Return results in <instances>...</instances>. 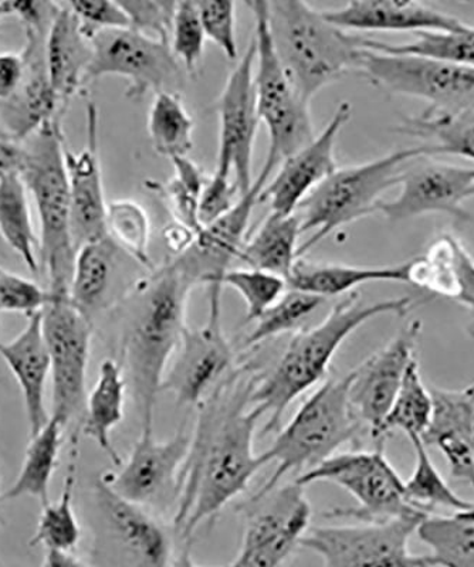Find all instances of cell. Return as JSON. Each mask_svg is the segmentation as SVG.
<instances>
[{
	"instance_id": "ba28073f",
	"label": "cell",
	"mask_w": 474,
	"mask_h": 567,
	"mask_svg": "<svg viewBox=\"0 0 474 567\" xmlns=\"http://www.w3.org/2000/svg\"><path fill=\"white\" fill-rule=\"evenodd\" d=\"M255 17L257 48L255 85L260 120L269 130V152L266 164L277 168L297 151L316 138L310 104L297 93L275 52L267 23V2H246Z\"/></svg>"
},
{
	"instance_id": "f5cc1de1",
	"label": "cell",
	"mask_w": 474,
	"mask_h": 567,
	"mask_svg": "<svg viewBox=\"0 0 474 567\" xmlns=\"http://www.w3.org/2000/svg\"><path fill=\"white\" fill-rule=\"evenodd\" d=\"M237 195L241 196L239 187L235 181H230V176L218 172L209 176L199 204L198 217L202 229L226 215L237 204Z\"/></svg>"
},
{
	"instance_id": "1f68e13d",
	"label": "cell",
	"mask_w": 474,
	"mask_h": 567,
	"mask_svg": "<svg viewBox=\"0 0 474 567\" xmlns=\"http://www.w3.org/2000/svg\"><path fill=\"white\" fill-rule=\"evenodd\" d=\"M370 282H408V262L400 266L360 267L312 262L300 258L287 284L292 290L327 298L348 296Z\"/></svg>"
},
{
	"instance_id": "6da1fadb",
	"label": "cell",
	"mask_w": 474,
	"mask_h": 567,
	"mask_svg": "<svg viewBox=\"0 0 474 567\" xmlns=\"http://www.w3.org/2000/svg\"><path fill=\"white\" fill-rule=\"evenodd\" d=\"M259 381L256 369L244 364L198 406L174 516L175 532L185 544H190L202 524L244 493L266 465L254 450L257 422L264 416L250 399Z\"/></svg>"
},
{
	"instance_id": "60d3db41",
	"label": "cell",
	"mask_w": 474,
	"mask_h": 567,
	"mask_svg": "<svg viewBox=\"0 0 474 567\" xmlns=\"http://www.w3.org/2000/svg\"><path fill=\"white\" fill-rule=\"evenodd\" d=\"M415 450V468L410 480L405 481V496L408 503L423 513H432L435 508L465 511L472 508L474 503L461 498L439 473L435 464L429 457L427 447L421 437L411 439Z\"/></svg>"
},
{
	"instance_id": "484cf974",
	"label": "cell",
	"mask_w": 474,
	"mask_h": 567,
	"mask_svg": "<svg viewBox=\"0 0 474 567\" xmlns=\"http://www.w3.org/2000/svg\"><path fill=\"white\" fill-rule=\"evenodd\" d=\"M327 20L354 32H458L467 27L462 20L421 2L362 0L340 9L322 10Z\"/></svg>"
},
{
	"instance_id": "680465c9",
	"label": "cell",
	"mask_w": 474,
	"mask_h": 567,
	"mask_svg": "<svg viewBox=\"0 0 474 567\" xmlns=\"http://www.w3.org/2000/svg\"><path fill=\"white\" fill-rule=\"evenodd\" d=\"M13 14V2H0V19Z\"/></svg>"
},
{
	"instance_id": "f35d334b",
	"label": "cell",
	"mask_w": 474,
	"mask_h": 567,
	"mask_svg": "<svg viewBox=\"0 0 474 567\" xmlns=\"http://www.w3.org/2000/svg\"><path fill=\"white\" fill-rule=\"evenodd\" d=\"M195 123L179 94L159 93L148 116V134L156 154L171 161L188 156L194 148Z\"/></svg>"
},
{
	"instance_id": "d6986e66",
	"label": "cell",
	"mask_w": 474,
	"mask_h": 567,
	"mask_svg": "<svg viewBox=\"0 0 474 567\" xmlns=\"http://www.w3.org/2000/svg\"><path fill=\"white\" fill-rule=\"evenodd\" d=\"M190 449L185 425L168 440L141 430L138 442L117 474L103 475L111 488L131 503L163 506L178 503L181 474Z\"/></svg>"
},
{
	"instance_id": "681fc988",
	"label": "cell",
	"mask_w": 474,
	"mask_h": 567,
	"mask_svg": "<svg viewBox=\"0 0 474 567\" xmlns=\"http://www.w3.org/2000/svg\"><path fill=\"white\" fill-rule=\"evenodd\" d=\"M127 13L130 29L151 39L169 44L174 18L178 2H161V0H130L120 2Z\"/></svg>"
},
{
	"instance_id": "836d02e7",
	"label": "cell",
	"mask_w": 474,
	"mask_h": 567,
	"mask_svg": "<svg viewBox=\"0 0 474 567\" xmlns=\"http://www.w3.org/2000/svg\"><path fill=\"white\" fill-rule=\"evenodd\" d=\"M64 430L58 420L50 416L44 427L30 437L22 468L12 487L0 495V503H9L23 496H32L43 505L50 503V483L58 468Z\"/></svg>"
},
{
	"instance_id": "ee69618b",
	"label": "cell",
	"mask_w": 474,
	"mask_h": 567,
	"mask_svg": "<svg viewBox=\"0 0 474 567\" xmlns=\"http://www.w3.org/2000/svg\"><path fill=\"white\" fill-rule=\"evenodd\" d=\"M107 235L121 250L148 271L154 270L150 258L151 223L148 213L137 202L120 199L110 202Z\"/></svg>"
},
{
	"instance_id": "5b68a950",
	"label": "cell",
	"mask_w": 474,
	"mask_h": 567,
	"mask_svg": "<svg viewBox=\"0 0 474 567\" xmlns=\"http://www.w3.org/2000/svg\"><path fill=\"white\" fill-rule=\"evenodd\" d=\"M64 145L60 121L42 126L24 141L27 164L22 177L37 206L40 266L47 272L52 296H70L75 260Z\"/></svg>"
},
{
	"instance_id": "5bb4252c",
	"label": "cell",
	"mask_w": 474,
	"mask_h": 567,
	"mask_svg": "<svg viewBox=\"0 0 474 567\" xmlns=\"http://www.w3.org/2000/svg\"><path fill=\"white\" fill-rule=\"evenodd\" d=\"M90 42L93 62L89 83L105 75H118L127 80L125 97L131 101L144 99L150 93L178 94L184 87V68L169 44L130 28L104 30L93 35Z\"/></svg>"
},
{
	"instance_id": "d4e9b609",
	"label": "cell",
	"mask_w": 474,
	"mask_h": 567,
	"mask_svg": "<svg viewBox=\"0 0 474 567\" xmlns=\"http://www.w3.org/2000/svg\"><path fill=\"white\" fill-rule=\"evenodd\" d=\"M429 390L432 414L422 443L445 455L451 478L474 488V383Z\"/></svg>"
},
{
	"instance_id": "f546056e",
	"label": "cell",
	"mask_w": 474,
	"mask_h": 567,
	"mask_svg": "<svg viewBox=\"0 0 474 567\" xmlns=\"http://www.w3.org/2000/svg\"><path fill=\"white\" fill-rule=\"evenodd\" d=\"M127 256L109 236L75 252L70 301L90 321L113 302Z\"/></svg>"
},
{
	"instance_id": "db71d44e",
	"label": "cell",
	"mask_w": 474,
	"mask_h": 567,
	"mask_svg": "<svg viewBox=\"0 0 474 567\" xmlns=\"http://www.w3.org/2000/svg\"><path fill=\"white\" fill-rule=\"evenodd\" d=\"M27 164V146L8 131L0 128V176L19 174Z\"/></svg>"
},
{
	"instance_id": "f907efd6",
	"label": "cell",
	"mask_w": 474,
	"mask_h": 567,
	"mask_svg": "<svg viewBox=\"0 0 474 567\" xmlns=\"http://www.w3.org/2000/svg\"><path fill=\"white\" fill-rule=\"evenodd\" d=\"M198 8L206 39L212 40L230 62L237 59L236 3L228 0H199Z\"/></svg>"
},
{
	"instance_id": "d6a6232c",
	"label": "cell",
	"mask_w": 474,
	"mask_h": 567,
	"mask_svg": "<svg viewBox=\"0 0 474 567\" xmlns=\"http://www.w3.org/2000/svg\"><path fill=\"white\" fill-rule=\"evenodd\" d=\"M301 221L299 215L270 212L254 236L246 240L237 260L247 268L271 272L289 280L299 258Z\"/></svg>"
},
{
	"instance_id": "9c48e42d",
	"label": "cell",
	"mask_w": 474,
	"mask_h": 567,
	"mask_svg": "<svg viewBox=\"0 0 474 567\" xmlns=\"http://www.w3.org/2000/svg\"><path fill=\"white\" fill-rule=\"evenodd\" d=\"M307 487L312 483H332L344 488L360 504L358 508L336 509L326 518H352L360 523H378L402 516L429 515L408 503L405 481L383 454L381 444L372 452L331 455L317 467L295 480Z\"/></svg>"
},
{
	"instance_id": "94428289",
	"label": "cell",
	"mask_w": 474,
	"mask_h": 567,
	"mask_svg": "<svg viewBox=\"0 0 474 567\" xmlns=\"http://www.w3.org/2000/svg\"><path fill=\"white\" fill-rule=\"evenodd\" d=\"M0 567H2V566H0Z\"/></svg>"
},
{
	"instance_id": "8d00e7d4",
	"label": "cell",
	"mask_w": 474,
	"mask_h": 567,
	"mask_svg": "<svg viewBox=\"0 0 474 567\" xmlns=\"http://www.w3.org/2000/svg\"><path fill=\"white\" fill-rule=\"evenodd\" d=\"M396 133L427 141L426 156L457 155L474 161V109L463 113L432 114L403 118Z\"/></svg>"
},
{
	"instance_id": "ffe728a7",
	"label": "cell",
	"mask_w": 474,
	"mask_h": 567,
	"mask_svg": "<svg viewBox=\"0 0 474 567\" xmlns=\"http://www.w3.org/2000/svg\"><path fill=\"white\" fill-rule=\"evenodd\" d=\"M220 317L221 306L209 303L205 327L185 328L163 384L179 406H199L234 371L235 349L225 336Z\"/></svg>"
},
{
	"instance_id": "f6af8a7d",
	"label": "cell",
	"mask_w": 474,
	"mask_h": 567,
	"mask_svg": "<svg viewBox=\"0 0 474 567\" xmlns=\"http://www.w3.org/2000/svg\"><path fill=\"white\" fill-rule=\"evenodd\" d=\"M171 162L175 175L164 186V195L173 209L176 223L198 235L202 230L198 217L200 197L209 176L188 156Z\"/></svg>"
},
{
	"instance_id": "7c38bea8",
	"label": "cell",
	"mask_w": 474,
	"mask_h": 567,
	"mask_svg": "<svg viewBox=\"0 0 474 567\" xmlns=\"http://www.w3.org/2000/svg\"><path fill=\"white\" fill-rule=\"evenodd\" d=\"M42 328L52 367V413L63 427L84 414L93 322L70 296H52L42 312Z\"/></svg>"
},
{
	"instance_id": "c3c4849f",
	"label": "cell",
	"mask_w": 474,
	"mask_h": 567,
	"mask_svg": "<svg viewBox=\"0 0 474 567\" xmlns=\"http://www.w3.org/2000/svg\"><path fill=\"white\" fill-rule=\"evenodd\" d=\"M50 301L52 293L48 288L0 267V312L23 313L29 318L43 312Z\"/></svg>"
},
{
	"instance_id": "4316f807",
	"label": "cell",
	"mask_w": 474,
	"mask_h": 567,
	"mask_svg": "<svg viewBox=\"0 0 474 567\" xmlns=\"http://www.w3.org/2000/svg\"><path fill=\"white\" fill-rule=\"evenodd\" d=\"M0 358L23 394L30 437L49 422L47 386L50 372V354L43 337L42 312L28 318L27 327L10 342H0Z\"/></svg>"
},
{
	"instance_id": "8fae6325",
	"label": "cell",
	"mask_w": 474,
	"mask_h": 567,
	"mask_svg": "<svg viewBox=\"0 0 474 567\" xmlns=\"http://www.w3.org/2000/svg\"><path fill=\"white\" fill-rule=\"evenodd\" d=\"M426 516L319 526L307 532L300 548L319 555L322 567H431L427 556L412 555L410 550L412 535Z\"/></svg>"
},
{
	"instance_id": "603a6c76",
	"label": "cell",
	"mask_w": 474,
	"mask_h": 567,
	"mask_svg": "<svg viewBox=\"0 0 474 567\" xmlns=\"http://www.w3.org/2000/svg\"><path fill=\"white\" fill-rule=\"evenodd\" d=\"M352 106L342 101L319 136L281 162L271 184L267 182L260 202H270V212L295 215L306 197L338 169L336 142L351 118Z\"/></svg>"
},
{
	"instance_id": "e575fe53",
	"label": "cell",
	"mask_w": 474,
	"mask_h": 567,
	"mask_svg": "<svg viewBox=\"0 0 474 567\" xmlns=\"http://www.w3.org/2000/svg\"><path fill=\"white\" fill-rule=\"evenodd\" d=\"M22 175L0 176V236L33 275L40 270V239Z\"/></svg>"
},
{
	"instance_id": "11a10c76",
	"label": "cell",
	"mask_w": 474,
	"mask_h": 567,
	"mask_svg": "<svg viewBox=\"0 0 474 567\" xmlns=\"http://www.w3.org/2000/svg\"><path fill=\"white\" fill-rule=\"evenodd\" d=\"M23 78V59L20 54H0V103H4L18 90Z\"/></svg>"
},
{
	"instance_id": "7a4b0ae2",
	"label": "cell",
	"mask_w": 474,
	"mask_h": 567,
	"mask_svg": "<svg viewBox=\"0 0 474 567\" xmlns=\"http://www.w3.org/2000/svg\"><path fill=\"white\" fill-rule=\"evenodd\" d=\"M196 284L174 260L148 271L123 303L121 351L141 430H154L156 399L186 326V306Z\"/></svg>"
},
{
	"instance_id": "2e32d148",
	"label": "cell",
	"mask_w": 474,
	"mask_h": 567,
	"mask_svg": "<svg viewBox=\"0 0 474 567\" xmlns=\"http://www.w3.org/2000/svg\"><path fill=\"white\" fill-rule=\"evenodd\" d=\"M256 40L251 38L239 63L221 91L219 110L218 174L235 175L240 195L254 185L251 165L257 131L261 123L255 85Z\"/></svg>"
},
{
	"instance_id": "52a82bcc",
	"label": "cell",
	"mask_w": 474,
	"mask_h": 567,
	"mask_svg": "<svg viewBox=\"0 0 474 567\" xmlns=\"http://www.w3.org/2000/svg\"><path fill=\"white\" fill-rule=\"evenodd\" d=\"M420 155H426L422 146L400 150L367 164L338 168L327 177L299 207L301 235L312 231L299 247V258L332 231L377 213L382 195L400 186L403 165Z\"/></svg>"
},
{
	"instance_id": "3957f363",
	"label": "cell",
	"mask_w": 474,
	"mask_h": 567,
	"mask_svg": "<svg viewBox=\"0 0 474 567\" xmlns=\"http://www.w3.org/2000/svg\"><path fill=\"white\" fill-rule=\"evenodd\" d=\"M413 306L412 297L364 303L360 292L354 291L336 303L319 326L297 332L279 362L260 378L251 394V406L259 410L261 416H269L261 434L280 429L286 410L326 377L332 358L351 333L378 317H405Z\"/></svg>"
},
{
	"instance_id": "44dd1931",
	"label": "cell",
	"mask_w": 474,
	"mask_h": 567,
	"mask_svg": "<svg viewBox=\"0 0 474 567\" xmlns=\"http://www.w3.org/2000/svg\"><path fill=\"white\" fill-rule=\"evenodd\" d=\"M421 331V321L411 322L381 351L351 371L352 381L348 390L351 410L358 422L370 427L372 439L382 440L383 422L390 414L408 369L416 359Z\"/></svg>"
},
{
	"instance_id": "7bdbcfd3",
	"label": "cell",
	"mask_w": 474,
	"mask_h": 567,
	"mask_svg": "<svg viewBox=\"0 0 474 567\" xmlns=\"http://www.w3.org/2000/svg\"><path fill=\"white\" fill-rule=\"evenodd\" d=\"M324 301V298L290 288L279 298V301L257 319L254 331L245 338L244 348L260 346L261 342L287 332L301 331L302 323L311 317L312 312L319 310Z\"/></svg>"
},
{
	"instance_id": "7402d4cb",
	"label": "cell",
	"mask_w": 474,
	"mask_h": 567,
	"mask_svg": "<svg viewBox=\"0 0 474 567\" xmlns=\"http://www.w3.org/2000/svg\"><path fill=\"white\" fill-rule=\"evenodd\" d=\"M65 171L70 192V219L75 252L89 243L107 235V210L103 171L99 155V110L94 103L85 106V144L74 152L64 145Z\"/></svg>"
},
{
	"instance_id": "816d5d0a",
	"label": "cell",
	"mask_w": 474,
	"mask_h": 567,
	"mask_svg": "<svg viewBox=\"0 0 474 567\" xmlns=\"http://www.w3.org/2000/svg\"><path fill=\"white\" fill-rule=\"evenodd\" d=\"M68 4L89 39L104 32V30L130 28L127 13L121 8L120 2L74 0V2H68Z\"/></svg>"
},
{
	"instance_id": "ac0fdd59",
	"label": "cell",
	"mask_w": 474,
	"mask_h": 567,
	"mask_svg": "<svg viewBox=\"0 0 474 567\" xmlns=\"http://www.w3.org/2000/svg\"><path fill=\"white\" fill-rule=\"evenodd\" d=\"M400 186L395 199L381 200L377 206L388 220L401 221L429 213H445L458 221L472 219L463 204L474 197V169L420 155L403 165Z\"/></svg>"
},
{
	"instance_id": "4dcf8cb0",
	"label": "cell",
	"mask_w": 474,
	"mask_h": 567,
	"mask_svg": "<svg viewBox=\"0 0 474 567\" xmlns=\"http://www.w3.org/2000/svg\"><path fill=\"white\" fill-rule=\"evenodd\" d=\"M127 381L123 367L114 359H104L100 364L97 382L85 400L82 419V434L92 439L103 450L115 467L123 465L117 450L111 440V433L123 422Z\"/></svg>"
},
{
	"instance_id": "b9f144b4",
	"label": "cell",
	"mask_w": 474,
	"mask_h": 567,
	"mask_svg": "<svg viewBox=\"0 0 474 567\" xmlns=\"http://www.w3.org/2000/svg\"><path fill=\"white\" fill-rule=\"evenodd\" d=\"M432 414L431 390L422 381L418 359L411 363L396 394L390 414L382 425V439L393 430H400L408 439L421 437Z\"/></svg>"
},
{
	"instance_id": "bcb514c9",
	"label": "cell",
	"mask_w": 474,
	"mask_h": 567,
	"mask_svg": "<svg viewBox=\"0 0 474 567\" xmlns=\"http://www.w3.org/2000/svg\"><path fill=\"white\" fill-rule=\"evenodd\" d=\"M221 286L234 288L246 303L245 322L257 321L286 292L287 281L271 272L240 268L229 270L221 278Z\"/></svg>"
},
{
	"instance_id": "f1b7e54d",
	"label": "cell",
	"mask_w": 474,
	"mask_h": 567,
	"mask_svg": "<svg viewBox=\"0 0 474 567\" xmlns=\"http://www.w3.org/2000/svg\"><path fill=\"white\" fill-rule=\"evenodd\" d=\"M408 284L474 311V260L455 236H439L425 255L408 262Z\"/></svg>"
},
{
	"instance_id": "277c9868",
	"label": "cell",
	"mask_w": 474,
	"mask_h": 567,
	"mask_svg": "<svg viewBox=\"0 0 474 567\" xmlns=\"http://www.w3.org/2000/svg\"><path fill=\"white\" fill-rule=\"evenodd\" d=\"M267 23L277 59L306 103L360 65L362 35L334 27L307 2H267Z\"/></svg>"
},
{
	"instance_id": "4fadbf2b",
	"label": "cell",
	"mask_w": 474,
	"mask_h": 567,
	"mask_svg": "<svg viewBox=\"0 0 474 567\" xmlns=\"http://www.w3.org/2000/svg\"><path fill=\"white\" fill-rule=\"evenodd\" d=\"M55 12L54 2H13V14L27 33V45L20 53L23 78L12 97L2 103L0 116L2 128L22 142L42 126L60 121L47 62V39Z\"/></svg>"
},
{
	"instance_id": "91938a15",
	"label": "cell",
	"mask_w": 474,
	"mask_h": 567,
	"mask_svg": "<svg viewBox=\"0 0 474 567\" xmlns=\"http://www.w3.org/2000/svg\"><path fill=\"white\" fill-rule=\"evenodd\" d=\"M468 333L474 337V318L472 319L471 326H468Z\"/></svg>"
},
{
	"instance_id": "9f6ffc18",
	"label": "cell",
	"mask_w": 474,
	"mask_h": 567,
	"mask_svg": "<svg viewBox=\"0 0 474 567\" xmlns=\"http://www.w3.org/2000/svg\"><path fill=\"white\" fill-rule=\"evenodd\" d=\"M42 567H85L82 561L74 558L72 554L64 551H47Z\"/></svg>"
},
{
	"instance_id": "30bf717a",
	"label": "cell",
	"mask_w": 474,
	"mask_h": 567,
	"mask_svg": "<svg viewBox=\"0 0 474 567\" xmlns=\"http://www.w3.org/2000/svg\"><path fill=\"white\" fill-rule=\"evenodd\" d=\"M357 73L387 93L426 101L427 113L453 115L474 109V69L362 48Z\"/></svg>"
},
{
	"instance_id": "e0dca14e",
	"label": "cell",
	"mask_w": 474,
	"mask_h": 567,
	"mask_svg": "<svg viewBox=\"0 0 474 567\" xmlns=\"http://www.w3.org/2000/svg\"><path fill=\"white\" fill-rule=\"evenodd\" d=\"M274 171V166L265 162L259 177L237 204L218 220L204 227L183 255L173 258L196 286H208L209 302H221V278L230 270L231 262L239 258L247 240L251 213Z\"/></svg>"
},
{
	"instance_id": "cb8c5ba5",
	"label": "cell",
	"mask_w": 474,
	"mask_h": 567,
	"mask_svg": "<svg viewBox=\"0 0 474 567\" xmlns=\"http://www.w3.org/2000/svg\"><path fill=\"white\" fill-rule=\"evenodd\" d=\"M95 501L105 528L121 554L133 567H169L173 542L163 525L110 487L104 477L95 481Z\"/></svg>"
},
{
	"instance_id": "74e56055",
	"label": "cell",
	"mask_w": 474,
	"mask_h": 567,
	"mask_svg": "<svg viewBox=\"0 0 474 567\" xmlns=\"http://www.w3.org/2000/svg\"><path fill=\"white\" fill-rule=\"evenodd\" d=\"M78 450H73L72 463L65 474L62 493L58 501L43 505L37 532L30 546H43L47 551H64L72 554L82 538V528L74 513L75 473H78Z\"/></svg>"
},
{
	"instance_id": "7dc6e473",
	"label": "cell",
	"mask_w": 474,
	"mask_h": 567,
	"mask_svg": "<svg viewBox=\"0 0 474 567\" xmlns=\"http://www.w3.org/2000/svg\"><path fill=\"white\" fill-rule=\"evenodd\" d=\"M206 34L195 2L185 0L176 7L169 48L185 71L194 74L205 53Z\"/></svg>"
},
{
	"instance_id": "83f0119b",
	"label": "cell",
	"mask_w": 474,
	"mask_h": 567,
	"mask_svg": "<svg viewBox=\"0 0 474 567\" xmlns=\"http://www.w3.org/2000/svg\"><path fill=\"white\" fill-rule=\"evenodd\" d=\"M47 62L59 115L62 116L70 101L89 83V70L93 62L92 42L68 2L58 3V12L50 24Z\"/></svg>"
},
{
	"instance_id": "ab89813d",
	"label": "cell",
	"mask_w": 474,
	"mask_h": 567,
	"mask_svg": "<svg viewBox=\"0 0 474 567\" xmlns=\"http://www.w3.org/2000/svg\"><path fill=\"white\" fill-rule=\"evenodd\" d=\"M361 45L372 52L420 55L474 69V29L471 27L458 32L415 33V40L405 44L385 43L362 35Z\"/></svg>"
},
{
	"instance_id": "d590c367",
	"label": "cell",
	"mask_w": 474,
	"mask_h": 567,
	"mask_svg": "<svg viewBox=\"0 0 474 567\" xmlns=\"http://www.w3.org/2000/svg\"><path fill=\"white\" fill-rule=\"evenodd\" d=\"M431 567H474V505L446 516L427 515L418 528Z\"/></svg>"
},
{
	"instance_id": "9a60e30c",
	"label": "cell",
	"mask_w": 474,
	"mask_h": 567,
	"mask_svg": "<svg viewBox=\"0 0 474 567\" xmlns=\"http://www.w3.org/2000/svg\"><path fill=\"white\" fill-rule=\"evenodd\" d=\"M240 508L246 518L244 540L229 567H281L309 532L310 501L295 481L247 499Z\"/></svg>"
},
{
	"instance_id": "6f0895ef",
	"label": "cell",
	"mask_w": 474,
	"mask_h": 567,
	"mask_svg": "<svg viewBox=\"0 0 474 567\" xmlns=\"http://www.w3.org/2000/svg\"><path fill=\"white\" fill-rule=\"evenodd\" d=\"M169 567H204L195 564L190 555V544H185L183 550L173 559V564ZM229 567V566H224Z\"/></svg>"
},
{
	"instance_id": "8992f818",
	"label": "cell",
	"mask_w": 474,
	"mask_h": 567,
	"mask_svg": "<svg viewBox=\"0 0 474 567\" xmlns=\"http://www.w3.org/2000/svg\"><path fill=\"white\" fill-rule=\"evenodd\" d=\"M351 381L352 372L330 379L302 403L274 445L261 454L265 464L275 463L276 470L250 499L269 494L290 473L302 474L317 467L357 439L362 424L351 410L348 396Z\"/></svg>"
}]
</instances>
